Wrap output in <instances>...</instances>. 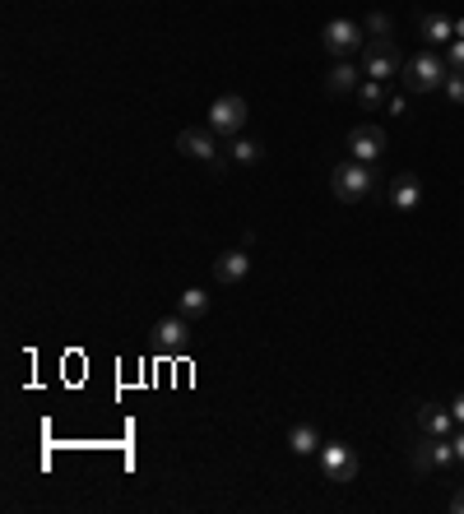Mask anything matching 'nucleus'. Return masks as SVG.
Here are the masks:
<instances>
[{"label":"nucleus","mask_w":464,"mask_h":514,"mask_svg":"<svg viewBox=\"0 0 464 514\" xmlns=\"http://www.w3.org/2000/svg\"><path fill=\"white\" fill-rule=\"evenodd\" d=\"M372 186H376V172H372V163H358V157H348V163H339L330 172V190H334V200H343V205L367 200Z\"/></svg>","instance_id":"f257e3e1"},{"label":"nucleus","mask_w":464,"mask_h":514,"mask_svg":"<svg viewBox=\"0 0 464 514\" xmlns=\"http://www.w3.org/2000/svg\"><path fill=\"white\" fill-rule=\"evenodd\" d=\"M446 74H450V65H446V56H437V52H418V56H409L404 61V89L409 93H437L441 84H446Z\"/></svg>","instance_id":"f03ea898"},{"label":"nucleus","mask_w":464,"mask_h":514,"mask_svg":"<svg viewBox=\"0 0 464 514\" xmlns=\"http://www.w3.org/2000/svg\"><path fill=\"white\" fill-rule=\"evenodd\" d=\"M404 61H409V56H400V47L391 43V37H372V43L362 47V74L376 79V84L404 74Z\"/></svg>","instance_id":"7ed1b4c3"},{"label":"nucleus","mask_w":464,"mask_h":514,"mask_svg":"<svg viewBox=\"0 0 464 514\" xmlns=\"http://www.w3.org/2000/svg\"><path fill=\"white\" fill-rule=\"evenodd\" d=\"M246 121H251V102H246L242 93H223V98H214V107H209V130H214V135L237 139Z\"/></svg>","instance_id":"20e7f679"},{"label":"nucleus","mask_w":464,"mask_h":514,"mask_svg":"<svg viewBox=\"0 0 464 514\" xmlns=\"http://www.w3.org/2000/svg\"><path fill=\"white\" fill-rule=\"evenodd\" d=\"M362 24H353V19H330L325 24V33H321V43H325V52L334 56V61H348V56H358L362 52Z\"/></svg>","instance_id":"39448f33"},{"label":"nucleus","mask_w":464,"mask_h":514,"mask_svg":"<svg viewBox=\"0 0 464 514\" xmlns=\"http://www.w3.org/2000/svg\"><path fill=\"white\" fill-rule=\"evenodd\" d=\"M316 459H321L325 482H353V478H358V468H362V463H358V454L348 450V445H339V441H325Z\"/></svg>","instance_id":"423d86ee"},{"label":"nucleus","mask_w":464,"mask_h":514,"mask_svg":"<svg viewBox=\"0 0 464 514\" xmlns=\"http://www.w3.org/2000/svg\"><path fill=\"white\" fill-rule=\"evenodd\" d=\"M218 135L214 130H181L177 135V153H186V157H196V163H205V167H223V153H218V144H214Z\"/></svg>","instance_id":"0eeeda50"},{"label":"nucleus","mask_w":464,"mask_h":514,"mask_svg":"<svg viewBox=\"0 0 464 514\" xmlns=\"http://www.w3.org/2000/svg\"><path fill=\"white\" fill-rule=\"evenodd\" d=\"M348 153H353L358 163H376L385 153V130L381 126H353L348 130Z\"/></svg>","instance_id":"6e6552de"},{"label":"nucleus","mask_w":464,"mask_h":514,"mask_svg":"<svg viewBox=\"0 0 464 514\" xmlns=\"http://www.w3.org/2000/svg\"><path fill=\"white\" fill-rule=\"evenodd\" d=\"M153 343H159L163 352H181L190 343V320H186L181 310L168 315V320H159V325H153Z\"/></svg>","instance_id":"1a4fd4ad"},{"label":"nucleus","mask_w":464,"mask_h":514,"mask_svg":"<svg viewBox=\"0 0 464 514\" xmlns=\"http://www.w3.org/2000/svg\"><path fill=\"white\" fill-rule=\"evenodd\" d=\"M246 273H251V255L246 251H223L214 260V283H223V288H237Z\"/></svg>","instance_id":"9d476101"},{"label":"nucleus","mask_w":464,"mask_h":514,"mask_svg":"<svg viewBox=\"0 0 464 514\" xmlns=\"http://www.w3.org/2000/svg\"><path fill=\"white\" fill-rule=\"evenodd\" d=\"M455 426H459V422H455V413H450V408L418 404V431H422V436H437V441H446Z\"/></svg>","instance_id":"9b49d317"},{"label":"nucleus","mask_w":464,"mask_h":514,"mask_svg":"<svg viewBox=\"0 0 464 514\" xmlns=\"http://www.w3.org/2000/svg\"><path fill=\"white\" fill-rule=\"evenodd\" d=\"M358 74H362V70H358L353 61H334V65L325 70V93H330V98H348V93H358V84H362Z\"/></svg>","instance_id":"f8f14e48"},{"label":"nucleus","mask_w":464,"mask_h":514,"mask_svg":"<svg viewBox=\"0 0 464 514\" xmlns=\"http://www.w3.org/2000/svg\"><path fill=\"white\" fill-rule=\"evenodd\" d=\"M418 33H422V43H432V47H450L455 43V19H446V14H418Z\"/></svg>","instance_id":"ddd939ff"},{"label":"nucleus","mask_w":464,"mask_h":514,"mask_svg":"<svg viewBox=\"0 0 464 514\" xmlns=\"http://www.w3.org/2000/svg\"><path fill=\"white\" fill-rule=\"evenodd\" d=\"M418 200H422L418 176H413V172H400V176L391 181V205H395L400 214H413V209H418Z\"/></svg>","instance_id":"4468645a"},{"label":"nucleus","mask_w":464,"mask_h":514,"mask_svg":"<svg viewBox=\"0 0 464 514\" xmlns=\"http://www.w3.org/2000/svg\"><path fill=\"white\" fill-rule=\"evenodd\" d=\"M321 445H325V441H321V431H316L312 422H297V426L288 431V450H293V454H302V459L321 454Z\"/></svg>","instance_id":"2eb2a0df"},{"label":"nucleus","mask_w":464,"mask_h":514,"mask_svg":"<svg viewBox=\"0 0 464 514\" xmlns=\"http://www.w3.org/2000/svg\"><path fill=\"white\" fill-rule=\"evenodd\" d=\"M409 468H413V478H428V472H437V436H422V445H413Z\"/></svg>","instance_id":"dca6fc26"},{"label":"nucleus","mask_w":464,"mask_h":514,"mask_svg":"<svg viewBox=\"0 0 464 514\" xmlns=\"http://www.w3.org/2000/svg\"><path fill=\"white\" fill-rule=\"evenodd\" d=\"M177 310L186 315V320H200V315H209V292L205 288H186L177 297Z\"/></svg>","instance_id":"f3484780"},{"label":"nucleus","mask_w":464,"mask_h":514,"mask_svg":"<svg viewBox=\"0 0 464 514\" xmlns=\"http://www.w3.org/2000/svg\"><path fill=\"white\" fill-rule=\"evenodd\" d=\"M260 153H265V148H260L256 139H242V135L232 139V163H242V167H246V163H260Z\"/></svg>","instance_id":"a211bd4d"},{"label":"nucleus","mask_w":464,"mask_h":514,"mask_svg":"<svg viewBox=\"0 0 464 514\" xmlns=\"http://www.w3.org/2000/svg\"><path fill=\"white\" fill-rule=\"evenodd\" d=\"M441 93H446V98H450L455 107H464V70H450V74H446Z\"/></svg>","instance_id":"6ab92c4d"},{"label":"nucleus","mask_w":464,"mask_h":514,"mask_svg":"<svg viewBox=\"0 0 464 514\" xmlns=\"http://www.w3.org/2000/svg\"><path fill=\"white\" fill-rule=\"evenodd\" d=\"M358 102L372 111V107H381V102H385V89L376 84V79H367V84H358Z\"/></svg>","instance_id":"aec40b11"},{"label":"nucleus","mask_w":464,"mask_h":514,"mask_svg":"<svg viewBox=\"0 0 464 514\" xmlns=\"http://www.w3.org/2000/svg\"><path fill=\"white\" fill-rule=\"evenodd\" d=\"M372 37H395V24H391V14H367V24H362Z\"/></svg>","instance_id":"412c9836"},{"label":"nucleus","mask_w":464,"mask_h":514,"mask_svg":"<svg viewBox=\"0 0 464 514\" xmlns=\"http://www.w3.org/2000/svg\"><path fill=\"white\" fill-rule=\"evenodd\" d=\"M446 65L450 70H464V37H455V43L446 47Z\"/></svg>","instance_id":"4be33fe9"},{"label":"nucleus","mask_w":464,"mask_h":514,"mask_svg":"<svg viewBox=\"0 0 464 514\" xmlns=\"http://www.w3.org/2000/svg\"><path fill=\"white\" fill-rule=\"evenodd\" d=\"M385 107H391L395 116H409V98H404V93H395V98H385Z\"/></svg>","instance_id":"5701e85b"},{"label":"nucleus","mask_w":464,"mask_h":514,"mask_svg":"<svg viewBox=\"0 0 464 514\" xmlns=\"http://www.w3.org/2000/svg\"><path fill=\"white\" fill-rule=\"evenodd\" d=\"M450 413H455V422L464 426V394H455V404H450Z\"/></svg>","instance_id":"b1692460"},{"label":"nucleus","mask_w":464,"mask_h":514,"mask_svg":"<svg viewBox=\"0 0 464 514\" xmlns=\"http://www.w3.org/2000/svg\"><path fill=\"white\" fill-rule=\"evenodd\" d=\"M450 445H455V459H459V463H464V426H459V431H455V441H450Z\"/></svg>","instance_id":"393cba45"},{"label":"nucleus","mask_w":464,"mask_h":514,"mask_svg":"<svg viewBox=\"0 0 464 514\" xmlns=\"http://www.w3.org/2000/svg\"><path fill=\"white\" fill-rule=\"evenodd\" d=\"M450 509H455V514H464V491H455V496H450Z\"/></svg>","instance_id":"a878e982"},{"label":"nucleus","mask_w":464,"mask_h":514,"mask_svg":"<svg viewBox=\"0 0 464 514\" xmlns=\"http://www.w3.org/2000/svg\"><path fill=\"white\" fill-rule=\"evenodd\" d=\"M455 37H464V19H455Z\"/></svg>","instance_id":"bb28decb"}]
</instances>
